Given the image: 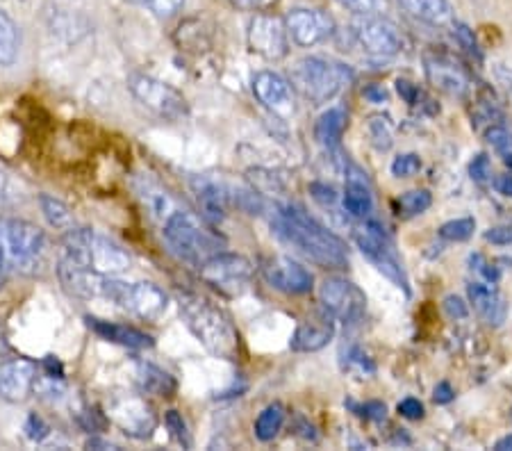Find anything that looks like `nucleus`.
Here are the masks:
<instances>
[{"label":"nucleus","mask_w":512,"mask_h":451,"mask_svg":"<svg viewBox=\"0 0 512 451\" xmlns=\"http://www.w3.org/2000/svg\"><path fill=\"white\" fill-rule=\"evenodd\" d=\"M271 226L301 256L317 262L319 267L344 269L349 265L346 244L335 233H330L326 226H321L317 219H312L299 205H278Z\"/></svg>","instance_id":"1"},{"label":"nucleus","mask_w":512,"mask_h":451,"mask_svg":"<svg viewBox=\"0 0 512 451\" xmlns=\"http://www.w3.org/2000/svg\"><path fill=\"white\" fill-rule=\"evenodd\" d=\"M180 317L185 319L189 331L194 333V338L210 351L212 356L224 358V360H237L242 354V340L235 324L230 322V317L214 306L210 299L201 297V294L183 292L178 297Z\"/></svg>","instance_id":"2"},{"label":"nucleus","mask_w":512,"mask_h":451,"mask_svg":"<svg viewBox=\"0 0 512 451\" xmlns=\"http://www.w3.org/2000/svg\"><path fill=\"white\" fill-rule=\"evenodd\" d=\"M48 240L37 224L0 217V265L16 274H37L44 267Z\"/></svg>","instance_id":"3"},{"label":"nucleus","mask_w":512,"mask_h":451,"mask_svg":"<svg viewBox=\"0 0 512 451\" xmlns=\"http://www.w3.org/2000/svg\"><path fill=\"white\" fill-rule=\"evenodd\" d=\"M64 258L80 262L103 276H117L128 272L130 256L119 244L107 240V237L94 233L92 228L73 226L64 233Z\"/></svg>","instance_id":"4"},{"label":"nucleus","mask_w":512,"mask_h":451,"mask_svg":"<svg viewBox=\"0 0 512 451\" xmlns=\"http://www.w3.org/2000/svg\"><path fill=\"white\" fill-rule=\"evenodd\" d=\"M353 73L340 62L324 60V57H303L292 67V87L310 103L321 105L333 101L349 87Z\"/></svg>","instance_id":"5"},{"label":"nucleus","mask_w":512,"mask_h":451,"mask_svg":"<svg viewBox=\"0 0 512 451\" xmlns=\"http://www.w3.org/2000/svg\"><path fill=\"white\" fill-rule=\"evenodd\" d=\"M162 235L167 240L169 249L176 253L178 258L192 265L201 267L205 260L212 258L214 253L221 251V240L212 231H208L201 221L189 212L176 210L173 215L164 221Z\"/></svg>","instance_id":"6"},{"label":"nucleus","mask_w":512,"mask_h":451,"mask_svg":"<svg viewBox=\"0 0 512 451\" xmlns=\"http://www.w3.org/2000/svg\"><path fill=\"white\" fill-rule=\"evenodd\" d=\"M103 299H110L121 306L128 313L148 319H160L164 313H167L169 306V297L164 294L162 287H158L155 283H123L117 281V278L107 276L105 281V290H103Z\"/></svg>","instance_id":"7"},{"label":"nucleus","mask_w":512,"mask_h":451,"mask_svg":"<svg viewBox=\"0 0 512 451\" xmlns=\"http://www.w3.org/2000/svg\"><path fill=\"white\" fill-rule=\"evenodd\" d=\"M128 89L130 94L137 98L144 108L151 110L158 117L167 121L185 119L189 114L187 98L171 87L169 82H162L146 73H130L128 76Z\"/></svg>","instance_id":"8"},{"label":"nucleus","mask_w":512,"mask_h":451,"mask_svg":"<svg viewBox=\"0 0 512 451\" xmlns=\"http://www.w3.org/2000/svg\"><path fill=\"white\" fill-rule=\"evenodd\" d=\"M353 240L362 251V256H367L378 267V272H383L392 283H396V287H403V290L410 292L408 278L403 274L401 262L394 256L392 242L387 240L381 224L369 219H360L358 224L353 226Z\"/></svg>","instance_id":"9"},{"label":"nucleus","mask_w":512,"mask_h":451,"mask_svg":"<svg viewBox=\"0 0 512 451\" xmlns=\"http://www.w3.org/2000/svg\"><path fill=\"white\" fill-rule=\"evenodd\" d=\"M201 278L214 290L221 294H228V297H237L242 294L246 287L251 285L253 278V265L251 260H246L239 253H214L212 258L203 262L201 267Z\"/></svg>","instance_id":"10"},{"label":"nucleus","mask_w":512,"mask_h":451,"mask_svg":"<svg viewBox=\"0 0 512 451\" xmlns=\"http://www.w3.org/2000/svg\"><path fill=\"white\" fill-rule=\"evenodd\" d=\"M353 35L360 41V46L371 55L390 57L399 55L406 48V39H403L401 30L390 19L371 12L355 16Z\"/></svg>","instance_id":"11"},{"label":"nucleus","mask_w":512,"mask_h":451,"mask_svg":"<svg viewBox=\"0 0 512 451\" xmlns=\"http://www.w3.org/2000/svg\"><path fill=\"white\" fill-rule=\"evenodd\" d=\"M319 299L330 315L344 324L360 322L367 310V297L358 285L346 278L330 276L319 287Z\"/></svg>","instance_id":"12"},{"label":"nucleus","mask_w":512,"mask_h":451,"mask_svg":"<svg viewBox=\"0 0 512 451\" xmlns=\"http://www.w3.org/2000/svg\"><path fill=\"white\" fill-rule=\"evenodd\" d=\"M246 39H249L251 51L269 62L285 60L289 53V35L285 21L278 19V16L255 14L249 21Z\"/></svg>","instance_id":"13"},{"label":"nucleus","mask_w":512,"mask_h":451,"mask_svg":"<svg viewBox=\"0 0 512 451\" xmlns=\"http://www.w3.org/2000/svg\"><path fill=\"white\" fill-rule=\"evenodd\" d=\"M285 28L289 39L303 48H312L335 35V19L324 10L296 7L285 14Z\"/></svg>","instance_id":"14"},{"label":"nucleus","mask_w":512,"mask_h":451,"mask_svg":"<svg viewBox=\"0 0 512 451\" xmlns=\"http://www.w3.org/2000/svg\"><path fill=\"white\" fill-rule=\"evenodd\" d=\"M107 420H112L132 438H151L155 426H158V417H155L153 408L142 397L135 395L114 397L107 404Z\"/></svg>","instance_id":"15"},{"label":"nucleus","mask_w":512,"mask_h":451,"mask_svg":"<svg viewBox=\"0 0 512 451\" xmlns=\"http://www.w3.org/2000/svg\"><path fill=\"white\" fill-rule=\"evenodd\" d=\"M260 274L274 290L294 294V297H301V294H308L312 290V274L287 256L260 258Z\"/></svg>","instance_id":"16"},{"label":"nucleus","mask_w":512,"mask_h":451,"mask_svg":"<svg viewBox=\"0 0 512 451\" xmlns=\"http://www.w3.org/2000/svg\"><path fill=\"white\" fill-rule=\"evenodd\" d=\"M192 190L196 194L198 205H201L203 215L214 221V224H219V221L226 219L228 210L235 208L239 185L217 176H194Z\"/></svg>","instance_id":"17"},{"label":"nucleus","mask_w":512,"mask_h":451,"mask_svg":"<svg viewBox=\"0 0 512 451\" xmlns=\"http://www.w3.org/2000/svg\"><path fill=\"white\" fill-rule=\"evenodd\" d=\"M424 71L431 85L449 96H467L472 92V80L469 73L460 67V62L453 60L444 51H428L424 53Z\"/></svg>","instance_id":"18"},{"label":"nucleus","mask_w":512,"mask_h":451,"mask_svg":"<svg viewBox=\"0 0 512 451\" xmlns=\"http://www.w3.org/2000/svg\"><path fill=\"white\" fill-rule=\"evenodd\" d=\"M37 365L26 358L0 360V399L21 404L35 390Z\"/></svg>","instance_id":"19"},{"label":"nucleus","mask_w":512,"mask_h":451,"mask_svg":"<svg viewBox=\"0 0 512 451\" xmlns=\"http://www.w3.org/2000/svg\"><path fill=\"white\" fill-rule=\"evenodd\" d=\"M253 94L264 108L274 114H292L294 112V87L292 82L278 76L274 71H258L253 76Z\"/></svg>","instance_id":"20"},{"label":"nucleus","mask_w":512,"mask_h":451,"mask_svg":"<svg viewBox=\"0 0 512 451\" xmlns=\"http://www.w3.org/2000/svg\"><path fill=\"white\" fill-rule=\"evenodd\" d=\"M57 278H60L64 290L69 292L71 297H78V299L103 297L105 281H107V276L98 274L94 269H89L85 265H80V262H73L64 256L60 260V265H57Z\"/></svg>","instance_id":"21"},{"label":"nucleus","mask_w":512,"mask_h":451,"mask_svg":"<svg viewBox=\"0 0 512 451\" xmlns=\"http://www.w3.org/2000/svg\"><path fill=\"white\" fill-rule=\"evenodd\" d=\"M335 335V317L324 308L321 313L310 315L308 319L296 326V331L289 340V349L296 354H315L333 340Z\"/></svg>","instance_id":"22"},{"label":"nucleus","mask_w":512,"mask_h":451,"mask_svg":"<svg viewBox=\"0 0 512 451\" xmlns=\"http://www.w3.org/2000/svg\"><path fill=\"white\" fill-rule=\"evenodd\" d=\"M87 326L107 342L121 344V347L128 349H151L153 347V338L144 331H139L135 326L128 324H114V322H105V319H96V317H87Z\"/></svg>","instance_id":"23"},{"label":"nucleus","mask_w":512,"mask_h":451,"mask_svg":"<svg viewBox=\"0 0 512 451\" xmlns=\"http://www.w3.org/2000/svg\"><path fill=\"white\" fill-rule=\"evenodd\" d=\"M342 205L346 215L358 221L369 219L371 210H374V199H371L367 174H362L358 167H351L349 174H346V190L342 196Z\"/></svg>","instance_id":"24"},{"label":"nucleus","mask_w":512,"mask_h":451,"mask_svg":"<svg viewBox=\"0 0 512 451\" xmlns=\"http://www.w3.org/2000/svg\"><path fill=\"white\" fill-rule=\"evenodd\" d=\"M469 303H472L474 310L481 315L487 324L499 326L503 319H506V303L499 297L492 287L483 283H472L467 287Z\"/></svg>","instance_id":"25"},{"label":"nucleus","mask_w":512,"mask_h":451,"mask_svg":"<svg viewBox=\"0 0 512 451\" xmlns=\"http://www.w3.org/2000/svg\"><path fill=\"white\" fill-rule=\"evenodd\" d=\"M406 10L417 16L419 21L431 23V26H449L456 21V10L449 0H399Z\"/></svg>","instance_id":"26"},{"label":"nucleus","mask_w":512,"mask_h":451,"mask_svg":"<svg viewBox=\"0 0 512 451\" xmlns=\"http://www.w3.org/2000/svg\"><path fill=\"white\" fill-rule=\"evenodd\" d=\"M346 126H349L346 112L342 108H330L315 123V139L324 149H337L344 137Z\"/></svg>","instance_id":"27"},{"label":"nucleus","mask_w":512,"mask_h":451,"mask_svg":"<svg viewBox=\"0 0 512 451\" xmlns=\"http://www.w3.org/2000/svg\"><path fill=\"white\" fill-rule=\"evenodd\" d=\"M137 381L142 385V390L146 395H158V397H171L176 392L178 383L169 372H164L162 367L151 365V363H142L137 372Z\"/></svg>","instance_id":"28"},{"label":"nucleus","mask_w":512,"mask_h":451,"mask_svg":"<svg viewBox=\"0 0 512 451\" xmlns=\"http://www.w3.org/2000/svg\"><path fill=\"white\" fill-rule=\"evenodd\" d=\"M21 32L14 19L0 7V67H12L19 60Z\"/></svg>","instance_id":"29"},{"label":"nucleus","mask_w":512,"mask_h":451,"mask_svg":"<svg viewBox=\"0 0 512 451\" xmlns=\"http://www.w3.org/2000/svg\"><path fill=\"white\" fill-rule=\"evenodd\" d=\"M137 192H139V199L144 201L146 210L151 212L155 219H160L162 224L173 215V212H176V205H173L171 196L164 192L160 185L151 183V180H144V183L137 187Z\"/></svg>","instance_id":"30"},{"label":"nucleus","mask_w":512,"mask_h":451,"mask_svg":"<svg viewBox=\"0 0 512 451\" xmlns=\"http://www.w3.org/2000/svg\"><path fill=\"white\" fill-rule=\"evenodd\" d=\"M283 424H285V406L278 404V401L276 404H269L253 424L255 438L262 442H271L278 436L280 429H283Z\"/></svg>","instance_id":"31"},{"label":"nucleus","mask_w":512,"mask_h":451,"mask_svg":"<svg viewBox=\"0 0 512 451\" xmlns=\"http://www.w3.org/2000/svg\"><path fill=\"white\" fill-rule=\"evenodd\" d=\"M39 208L44 212L48 224L57 228V231H69V228L76 226L69 205L60 199H55L51 194H39Z\"/></svg>","instance_id":"32"},{"label":"nucleus","mask_w":512,"mask_h":451,"mask_svg":"<svg viewBox=\"0 0 512 451\" xmlns=\"http://www.w3.org/2000/svg\"><path fill=\"white\" fill-rule=\"evenodd\" d=\"M433 203V194L428 190H412V192H406L401 194L399 199H396V212H399L401 217H417L421 215V212H426L428 208H431Z\"/></svg>","instance_id":"33"},{"label":"nucleus","mask_w":512,"mask_h":451,"mask_svg":"<svg viewBox=\"0 0 512 451\" xmlns=\"http://www.w3.org/2000/svg\"><path fill=\"white\" fill-rule=\"evenodd\" d=\"M249 183H251L253 190L260 192V194L276 196V194L285 192L283 178H280L276 171H271V169H251L249 171Z\"/></svg>","instance_id":"34"},{"label":"nucleus","mask_w":512,"mask_h":451,"mask_svg":"<svg viewBox=\"0 0 512 451\" xmlns=\"http://www.w3.org/2000/svg\"><path fill=\"white\" fill-rule=\"evenodd\" d=\"M476 231V221L472 217H462L447 221V224L440 226V237L449 242H467L469 237Z\"/></svg>","instance_id":"35"},{"label":"nucleus","mask_w":512,"mask_h":451,"mask_svg":"<svg viewBox=\"0 0 512 451\" xmlns=\"http://www.w3.org/2000/svg\"><path fill=\"white\" fill-rule=\"evenodd\" d=\"M132 3L146 7L158 19H173L185 7V0H132Z\"/></svg>","instance_id":"36"},{"label":"nucleus","mask_w":512,"mask_h":451,"mask_svg":"<svg viewBox=\"0 0 512 451\" xmlns=\"http://www.w3.org/2000/svg\"><path fill=\"white\" fill-rule=\"evenodd\" d=\"M369 135L378 151H387L392 146V128H390V123L381 117L369 121Z\"/></svg>","instance_id":"37"},{"label":"nucleus","mask_w":512,"mask_h":451,"mask_svg":"<svg viewBox=\"0 0 512 451\" xmlns=\"http://www.w3.org/2000/svg\"><path fill=\"white\" fill-rule=\"evenodd\" d=\"M164 424H167V429L171 433V438L180 442L183 447L192 445V440H189V431H187V424L183 420V415L178 413V410H169L167 415H164Z\"/></svg>","instance_id":"38"},{"label":"nucleus","mask_w":512,"mask_h":451,"mask_svg":"<svg viewBox=\"0 0 512 451\" xmlns=\"http://www.w3.org/2000/svg\"><path fill=\"white\" fill-rule=\"evenodd\" d=\"M421 169V158L415 153H406V155H399L392 162V174L396 178H408V176H415L417 171Z\"/></svg>","instance_id":"39"},{"label":"nucleus","mask_w":512,"mask_h":451,"mask_svg":"<svg viewBox=\"0 0 512 451\" xmlns=\"http://www.w3.org/2000/svg\"><path fill=\"white\" fill-rule=\"evenodd\" d=\"M469 174H472V180H476L478 185H487L492 178V167H490V160H487V155H476L469 164Z\"/></svg>","instance_id":"40"},{"label":"nucleus","mask_w":512,"mask_h":451,"mask_svg":"<svg viewBox=\"0 0 512 451\" xmlns=\"http://www.w3.org/2000/svg\"><path fill=\"white\" fill-rule=\"evenodd\" d=\"M453 35H456L458 44L465 48L469 55L481 57V48H478V41L474 37V30H469L467 26H462V23H456V30H453Z\"/></svg>","instance_id":"41"},{"label":"nucleus","mask_w":512,"mask_h":451,"mask_svg":"<svg viewBox=\"0 0 512 451\" xmlns=\"http://www.w3.org/2000/svg\"><path fill=\"white\" fill-rule=\"evenodd\" d=\"M487 142H490L501 155H506V160L510 158L512 137L506 133V130H503V128H490V130H487Z\"/></svg>","instance_id":"42"},{"label":"nucleus","mask_w":512,"mask_h":451,"mask_svg":"<svg viewBox=\"0 0 512 451\" xmlns=\"http://www.w3.org/2000/svg\"><path fill=\"white\" fill-rule=\"evenodd\" d=\"M310 194H312V199H315L321 205H335V201H337L335 187H330L326 183H312Z\"/></svg>","instance_id":"43"},{"label":"nucleus","mask_w":512,"mask_h":451,"mask_svg":"<svg viewBox=\"0 0 512 451\" xmlns=\"http://www.w3.org/2000/svg\"><path fill=\"white\" fill-rule=\"evenodd\" d=\"M353 410L360 417H365V420H385V404H381V401H369L365 406H353Z\"/></svg>","instance_id":"44"},{"label":"nucleus","mask_w":512,"mask_h":451,"mask_svg":"<svg viewBox=\"0 0 512 451\" xmlns=\"http://www.w3.org/2000/svg\"><path fill=\"white\" fill-rule=\"evenodd\" d=\"M396 89H399V94L403 96V101L408 105H419L421 98H424V92L417 85H412L408 80H396Z\"/></svg>","instance_id":"45"},{"label":"nucleus","mask_w":512,"mask_h":451,"mask_svg":"<svg viewBox=\"0 0 512 451\" xmlns=\"http://www.w3.org/2000/svg\"><path fill=\"white\" fill-rule=\"evenodd\" d=\"M399 413L406 417V420H421L424 417V404L419 399H403L399 404Z\"/></svg>","instance_id":"46"},{"label":"nucleus","mask_w":512,"mask_h":451,"mask_svg":"<svg viewBox=\"0 0 512 451\" xmlns=\"http://www.w3.org/2000/svg\"><path fill=\"white\" fill-rule=\"evenodd\" d=\"M444 310H447V315L451 319H465L469 315L467 303L462 301L460 297H453V294H451V297L444 299Z\"/></svg>","instance_id":"47"},{"label":"nucleus","mask_w":512,"mask_h":451,"mask_svg":"<svg viewBox=\"0 0 512 451\" xmlns=\"http://www.w3.org/2000/svg\"><path fill=\"white\" fill-rule=\"evenodd\" d=\"M26 431H28V436H30L32 440H35V442H41V440H44V438L48 436V426H46L44 420H41L39 415H30V417H28Z\"/></svg>","instance_id":"48"},{"label":"nucleus","mask_w":512,"mask_h":451,"mask_svg":"<svg viewBox=\"0 0 512 451\" xmlns=\"http://www.w3.org/2000/svg\"><path fill=\"white\" fill-rule=\"evenodd\" d=\"M342 7H349L355 14H365V12H374L381 0H337Z\"/></svg>","instance_id":"49"},{"label":"nucleus","mask_w":512,"mask_h":451,"mask_svg":"<svg viewBox=\"0 0 512 451\" xmlns=\"http://www.w3.org/2000/svg\"><path fill=\"white\" fill-rule=\"evenodd\" d=\"M226 3L239 7V10H267L276 0H226Z\"/></svg>","instance_id":"50"},{"label":"nucleus","mask_w":512,"mask_h":451,"mask_svg":"<svg viewBox=\"0 0 512 451\" xmlns=\"http://www.w3.org/2000/svg\"><path fill=\"white\" fill-rule=\"evenodd\" d=\"M433 399H435V404H449V401L456 399V390L451 388V383L442 381V383H437Z\"/></svg>","instance_id":"51"},{"label":"nucleus","mask_w":512,"mask_h":451,"mask_svg":"<svg viewBox=\"0 0 512 451\" xmlns=\"http://www.w3.org/2000/svg\"><path fill=\"white\" fill-rule=\"evenodd\" d=\"M485 240L492 244H508L512 242V228H490L485 233Z\"/></svg>","instance_id":"52"},{"label":"nucleus","mask_w":512,"mask_h":451,"mask_svg":"<svg viewBox=\"0 0 512 451\" xmlns=\"http://www.w3.org/2000/svg\"><path fill=\"white\" fill-rule=\"evenodd\" d=\"M365 96L369 98L371 103H383V101H387V92H385L383 87H378V85L365 89Z\"/></svg>","instance_id":"53"},{"label":"nucleus","mask_w":512,"mask_h":451,"mask_svg":"<svg viewBox=\"0 0 512 451\" xmlns=\"http://www.w3.org/2000/svg\"><path fill=\"white\" fill-rule=\"evenodd\" d=\"M87 447L89 449H119L114 442H107V440H101V438H92L87 440Z\"/></svg>","instance_id":"54"},{"label":"nucleus","mask_w":512,"mask_h":451,"mask_svg":"<svg viewBox=\"0 0 512 451\" xmlns=\"http://www.w3.org/2000/svg\"><path fill=\"white\" fill-rule=\"evenodd\" d=\"M497 187H499V192H501V194L512 196V176H503V178H499Z\"/></svg>","instance_id":"55"},{"label":"nucleus","mask_w":512,"mask_h":451,"mask_svg":"<svg viewBox=\"0 0 512 451\" xmlns=\"http://www.w3.org/2000/svg\"><path fill=\"white\" fill-rule=\"evenodd\" d=\"M5 194H7V176L0 171V201L5 199Z\"/></svg>","instance_id":"56"},{"label":"nucleus","mask_w":512,"mask_h":451,"mask_svg":"<svg viewBox=\"0 0 512 451\" xmlns=\"http://www.w3.org/2000/svg\"><path fill=\"white\" fill-rule=\"evenodd\" d=\"M497 449H512V436L499 440V442H497Z\"/></svg>","instance_id":"57"},{"label":"nucleus","mask_w":512,"mask_h":451,"mask_svg":"<svg viewBox=\"0 0 512 451\" xmlns=\"http://www.w3.org/2000/svg\"><path fill=\"white\" fill-rule=\"evenodd\" d=\"M0 272H3V265H0Z\"/></svg>","instance_id":"58"}]
</instances>
